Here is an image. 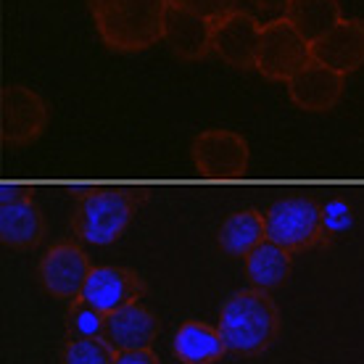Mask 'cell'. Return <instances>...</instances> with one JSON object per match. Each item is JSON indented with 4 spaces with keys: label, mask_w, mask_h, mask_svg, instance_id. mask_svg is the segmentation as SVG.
<instances>
[{
    "label": "cell",
    "mask_w": 364,
    "mask_h": 364,
    "mask_svg": "<svg viewBox=\"0 0 364 364\" xmlns=\"http://www.w3.org/2000/svg\"><path fill=\"white\" fill-rule=\"evenodd\" d=\"M143 293H146V282L135 269H127V267H92L80 299L92 304L103 314H111V311L122 309L127 304L140 301Z\"/></svg>",
    "instance_id": "12"
},
{
    "label": "cell",
    "mask_w": 364,
    "mask_h": 364,
    "mask_svg": "<svg viewBox=\"0 0 364 364\" xmlns=\"http://www.w3.org/2000/svg\"><path fill=\"white\" fill-rule=\"evenodd\" d=\"M285 16L291 18L309 43H314V40L328 35L343 18V14H341L338 0H291Z\"/></svg>",
    "instance_id": "19"
},
{
    "label": "cell",
    "mask_w": 364,
    "mask_h": 364,
    "mask_svg": "<svg viewBox=\"0 0 364 364\" xmlns=\"http://www.w3.org/2000/svg\"><path fill=\"white\" fill-rule=\"evenodd\" d=\"M114 364H159V356L154 348H129V351H117Z\"/></svg>",
    "instance_id": "25"
},
{
    "label": "cell",
    "mask_w": 364,
    "mask_h": 364,
    "mask_svg": "<svg viewBox=\"0 0 364 364\" xmlns=\"http://www.w3.org/2000/svg\"><path fill=\"white\" fill-rule=\"evenodd\" d=\"M172 348L182 364H217L228 354L219 328H211L206 322H196V319H188L177 328Z\"/></svg>",
    "instance_id": "16"
},
{
    "label": "cell",
    "mask_w": 364,
    "mask_h": 364,
    "mask_svg": "<svg viewBox=\"0 0 364 364\" xmlns=\"http://www.w3.org/2000/svg\"><path fill=\"white\" fill-rule=\"evenodd\" d=\"M159 333H161L159 314L135 301V304H127L106 314L100 336L114 346V351H129V348H151Z\"/></svg>",
    "instance_id": "14"
},
{
    "label": "cell",
    "mask_w": 364,
    "mask_h": 364,
    "mask_svg": "<svg viewBox=\"0 0 364 364\" xmlns=\"http://www.w3.org/2000/svg\"><path fill=\"white\" fill-rule=\"evenodd\" d=\"M37 272H40V282H43L48 296L72 304V301L80 299L85 282L92 272V264L77 243L61 240V243H53L43 254Z\"/></svg>",
    "instance_id": "9"
},
{
    "label": "cell",
    "mask_w": 364,
    "mask_h": 364,
    "mask_svg": "<svg viewBox=\"0 0 364 364\" xmlns=\"http://www.w3.org/2000/svg\"><path fill=\"white\" fill-rule=\"evenodd\" d=\"M117 351L103 336H69L61 346V364H114Z\"/></svg>",
    "instance_id": "20"
},
{
    "label": "cell",
    "mask_w": 364,
    "mask_h": 364,
    "mask_svg": "<svg viewBox=\"0 0 364 364\" xmlns=\"http://www.w3.org/2000/svg\"><path fill=\"white\" fill-rule=\"evenodd\" d=\"M174 3H180L188 11L209 18V21H217V18L228 16L230 11H235V0H174Z\"/></svg>",
    "instance_id": "24"
},
{
    "label": "cell",
    "mask_w": 364,
    "mask_h": 364,
    "mask_svg": "<svg viewBox=\"0 0 364 364\" xmlns=\"http://www.w3.org/2000/svg\"><path fill=\"white\" fill-rule=\"evenodd\" d=\"M267 240V219L262 211L256 209H240L225 217L219 225L217 243L228 256L246 259L259 243Z\"/></svg>",
    "instance_id": "17"
},
{
    "label": "cell",
    "mask_w": 364,
    "mask_h": 364,
    "mask_svg": "<svg viewBox=\"0 0 364 364\" xmlns=\"http://www.w3.org/2000/svg\"><path fill=\"white\" fill-rule=\"evenodd\" d=\"M0 237L9 251H29L46 237V217L27 188L9 185L0 198Z\"/></svg>",
    "instance_id": "7"
},
{
    "label": "cell",
    "mask_w": 364,
    "mask_h": 364,
    "mask_svg": "<svg viewBox=\"0 0 364 364\" xmlns=\"http://www.w3.org/2000/svg\"><path fill=\"white\" fill-rule=\"evenodd\" d=\"M311 61V43L288 16L262 24L256 48V72L272 82H291Z\"/></svg>",
    "instance_id": "5"
},
{
    "label": "cell",
    "mask_w": 364,
    "mask_h": 364,
    "mask_svg": "<svg viewBox=\"0 0 364 364\" xmlns=\"http://www.w3.org/2000/svg\"><path fill=\"white\" fill-rule=\"evenodd\" d=\"M354 225V211L343 198H333L322 206V235L325 246H330L338 235H343Z\"/></svg>",
    "instance_id": "22"
},
{
    "label": "cell",
    "mask_w": 364,
    "mask_h": 364,
    "mask_svg": "<svg viewBox=\"0 0 364 364\" xmlns=\"http://www.w3.org/2000/svg\"><path fill=\"white\" fill-rule=\"evenodd\" d=\"M243 269H246V280L254 291L269 293L288 280L293 269V254L272 240H264L243 259Z\"/></svg>",
    "instance_id": "18"
},
{
    "label": "cell",
    "mask_w": 364,
    "mask_h": 364,
    "mask_svg": "<svg viewBox=\"0 0 364 364\" xmlns=\"http://www.w3.org/2000/svg\"><path fill=\"white\" fill-rule=\"evenodd\" d=\"M146 193L137 188H82L72 211L74 235L90 246H111L124 235Z\"/></svg>",
    "instance_id": "2"
},
{
    "label": "cell",
    "mask_w": 364,
    "mask_h": 364,
    "mask_svg": "<svg viewBox=\"0 0 364 364\" xmlns=\"http://www.w3.org/2000/svg\"><path fill=\"white\" fill-rule=\"evenodd\" d=\"M311 61L336 69L338 74H351L364 64V21L341 18L325 37L311 43Z\"/></svg>",
    "instance_id": "13"
},
{
    "label": "cell",
    "mask_w": 364,
    "mask_h": 364,
    "mask_svg": "<svg viewBox=\"0 0 364 364\" xmlns=\"http://www.w3.org/2000/svg\"><path fill=\"white\" fill-rule=\"evenodd\" d=\"M100 40L117 53H140L161 40L169 0H87Z\"/></svg>",
    "instance_id": "1"
},
{
    "label": "cell",
    "mask_w": 364,
    "mask_h": 364,
    "mask_svg": "<svg viewBox=\"0 0 364 364\" xmlns=\"http://www.w3.org/2000/svg\"><path fill=\"white\" fill-rule=\"evenodd\" d=\"M262 35V21L248 16L246 11H230L228 16L214 21L211 29V53L232 69L248 72L256 69V48Z\"/></svg>",
    "instance_id": "10"
},
{
    "label": "cell",
    "mask_w": 364,
    "mask_h": 364,
    "mask_svg": "<svg viewBox=\"0 0 364 364\" xmlns=\"http://www.w3.org/2000/svg\"><path fill=\"white\" fill-rule=\"evenodd\" d=\"M343 90H346V77L330 66L317 64V61H309L288 82V95L293 103L311 114H325V111L336 109Z\"/></svg>",
    "instance_id": "15"
},
{
    "label": "cell",
    "mask_w": 364,
    "mask_h": 364,
    "mask_svg": "<svg viewBox=\"0 0 364 364\" xmlns=\"http://www.w3.org/2000/svg\"><path fill=\"white\" fill-rule=\"evenodd\" d=\"M48 103L40 92L24 85L3 87V143L14 148L32 146L48 127Z\"/></svg>",
    "instance_id": "8"
},
{
    "label": "cell",
    "mask_w": 364,
    "mask_h": 364,
    "mask_svg": "<svg viewBox=\"0 0 364 364\" xmlns=\"http://www.w3.org/2000/svg\"><path fill=\"white\" fill-rule=\"evenodd\" d=\"M103 322H106V314L95 309L92 304H87L85 299H77L69 304V311H66V330H69V336H100L103 333Z\"/></svg>",
    "instance_id": "21"
},
{
    "label": "cell",
    "mask_w": 364,
    "mask_h": 364,
    "mask_svg": "<svg viewBox=\"0 0 364 364\" xmlns=\"http://www.w3.org/2000/svg\"><path fill=\"white\" fill-rule=\"evenodd\" d=\"M267 240L291 254H304L325 246L322 235V206L309 196H291L272 203L264 214Z\"/></svg>",
    "instance_id": "4"
},
{
    "label": "cell",
    "mask_w": 364,
    "mask_h": 364,
    "mask_svg": "<svg viewBox=\"0 0 364 364\" xmlns=\"http://www.w3.org/2000/svg\"><path fill=\"white\" fill-rule=\"evenodd\" d=\"M288 6H291V0H235L237 11H246L248 16H254L262 24L282 18L288 14Z\"/></svg>",
    "instance_id": "23"
},
{
    "label": "cell",
    "mask_w": 364,
    "mask_h": 364,
    "mask_svg": "<svg viewBox=\"0 0 364 364\" xmlns=\"http://www.w3.org/2000/svg\"><path fill=\"white\" fill-rule=\"evenodd\" d=\"M211 29H214V21L193 14L174 0L166 3L161 40L172 48L177 58L200 61V58L211 55Z\"/></svg>",
    "instance_id": "11"
},
{
    "label": "cell",
    "mask_w": 364,
    "mask_h": 364,
    "mask_svg": "<svg viewBox=\"0 0 364 364\" xmlns=\"http://www.w3.org/2000/svg\"><path fill=\"white\" fill-rule=\"evenodd\" d=\"M219 333L235 356H259L280 336V311L264 291L232 293L219 309Z\"/></svg>",
    "instance_id": "3"
},
{
    "label": "cell",
    "mask_w": 364,
    "mask_h": 364,
    "mask_svg": "<svg viewBox=\"0 0 364 364\" xmlns=\"http://www.w3.org/2000/svg\"><path fill=\"white\" fill-rule=\"evenodd\" d=\"M193 164L203 177L235 180L248 169V143L232 129H203L193 140Z\"/></svg>",
    "instance_id": "6"
}]
</instances>
